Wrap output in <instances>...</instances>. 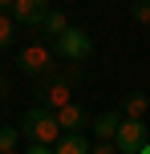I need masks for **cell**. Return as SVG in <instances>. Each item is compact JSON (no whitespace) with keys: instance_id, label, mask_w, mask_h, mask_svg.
<instances>
[{"instance_id":"52a82bcc","label":"cell","mask_w":150,"mask_h":154,"mask_svg":"<svg viewBox=\"0 0 150 154\" xmlns=\"http://www.w3.org/2000/svg\"><path fill=\"white\" fill-rule=\"evenodd\" d=\"M89 122H93V118H89L77 101H69L65 109H57V126H61V134H81Z\"/></svg>"},{"instance_id":"9c48e42d","label":"cell","mask_w":150,"mask_h":154,"mask_svg":"<svg viewBox=\"0 0 150 154\" xmlns=\"http://www.w3.org/2000/svg\"><path fill=\"white\" fill-rule=\"evenodd\" d=\"M53 150H57V154H89L93 146H89L81 134H61V142H57Z\"/></svg>"},{"instance_id":"7c38bea8","label":"cell","mask_w":150,"mask_h":154,"mask_svg":"<svg viewBox=\"0 0 150 154\" xmlns=\"http://www.w3.org/2000/svg\"><path fill=\"white\" fill-rule=\"evenodd\" d=\"M12 37H16V20H12V12H0V49L12 45Z\"/></svg>"},{"instance_id":"4fadbf2b","label":"cell","mask_w":150,"mask_h":154,"mask_svg":"<svg viewBox=\"0 0 150 154\" xmlns=\"http://www.w3.org/2000/svg\"><path fill=\"white\" fill-rule=\"evenodd\" d=\"M16 138H20V130H16V126H0V154L16 150Z\"/></svg>"},{"instance_id":"7a4b0ae2","label":"cell","mask_w":150,"mask_h":154,"mask_svg":"<svg viewBox=\"0 0 150 154\" xmlns=\"http://www.w3.org/2000/svg\"><path fill=\"white\" fill-rule=\"evenodd\" d=\"M20 134H29L32 142H41V146H57L61 142V126H57V114L45 106H32L29 114L20 118Z\"/></svg>"},{"instance_id":"9a60e30c","label":"cell","mask_w":150,"mask_h":154,"mask_svg":"<svg viewBox=\"0 0 150 154\" xmlns=\"http://www.w3.org/2000/svg\"><path fill=\"white\" fill-rule=\"evenodd\" d=\"M89 154H118V146H114V142H97Z\"/></svg>"},{"instance_id":"2e32d148","label":"cell","mask_w":150,"mask_h":154,"mask_svg":"<svg viewBox=\"0 0 150 154\" xmlns=\"http://www.w3.org/2000/svg\"><path fill=\"white\" fill-rule=\"evenodd\" d=\"M29 154H57V150H53V146H41V142H32V150H29Z\"/></svg>"},{"instance_id":"ba28073f","label":"cell","mask_w":150,"mask_h":154,"mask_svg":"<svg viewBox=\"0 0 150 154\" xmlns=\"http://www.w3.org/2000/svg\"><path fill=\"white\" fill-rule=\"evenodd\" d=\"M122 118H126V114H118V109H106L102 118H93V122H89V130L97 134V142H114V138H118Z\"/></svg>"},{"instance_id":"e0dca14e","label":"cell","mask_w":150,"mask_h":154,"mask_svg":"<svg viewBox=\"0 0 150 154\" xmlns=\"http://www.w3.org/2000/svg\"><path fill=\"white\" fill-rule=\"evenodd\" d=\"M12 4L16 0H0V12H12Z\"/></svg>"},{"instance_id":"277c9868","label":"cell","mask_w":150,"mask_h":154,"mask_svg":"<svg viewBox=\"0 0 150 154\" xmlns=\"http://www.w3.org/2000/svg\"><path fill=\"white\" fill-rule=\"evenodd\" d=\"M53 57L57 53L49 45H24L16 61H20V69L29 73V77H45V73H53Z\"/></svg>"},{"instance_id":"ac0fdd59","label":"cell","mask_w":150,"mask_h":154,"mask_svg":"<svg viewBox=\"0 0 150 154\" xmlns=\"http://www.w3.org/2000/svg\"><path fill=\"white\" fill-rule=\"evenodd\" d=\"M138 154H150V142H146V146H142V150H138Z\"/></svg>"},{"instance_id":"5b68a950","label":"cell","mask_w":150,"mask_h":154,"mask_svg":"<svg viewBox=\"0 0 150 154\" xmlns=\"http://www.w3.org/2000/svg\"><path fill=\"white\" fill-rule=\"evenodd\" d=\"M146 126H142V118H122V126H118V138H114V146H118V154H138L146 146Z\"/></svg>"},{"instance_id":"6da1fadb","label":"cell","mask_w":150,"mask_h":154,"mask_svg":"<svg viewBox=\"0 0 150 154\" xmlns=\"http://www.w3.org/2000/svg\"><path fill=\"white\" fill-rule=\"evenodd\" d=\"M81 81V65H73V69H65V73H45V77H37V106H45V109H65L69 106V89Z\"/></svg>"},{"instance_id":"3957f363","label":"cell","mask_w":150,"mask_h":154,"mask_svg":"<svg viewBox=\"0 0 150 154\" xmlns=\"http://www.w3.org/2000/svg\"><path fill=\"white\" fill-rule=\"evenodd\" d=\"M53 53H57V57H69L73 65H81L85 57H93V41H89V32H81V29H69V32H61V37H57Z\"/></svg>"},{"instance_id":"5bb4252c","label":"cell","mask_w":150,"mask_h":154,"mask_svg":"<svg viewBox=\"0 0 150 154\" xmlns=\"http://www.w3.org/2000/svg\"><path fill=\"white\" fill-rule=\"evenodd\" d=\"M130 16H134L138 24H150V0H134V4H130Z\"/></svg>"},{"instance_id":"8992f818","label":"cell","mask_w":150,"mask_h":154,"mask_svg":"<svg viewBox=\"0 0 150 154\" xmlns=\"http://www.w3.org/2000/svg\"><path fill=\"white\" fill-rule=\"evenodd\" d=\"M49 16V4L45 0H16L12 4V20L16 24H32V29H41Z\"/></svg>"},{"instance_id":"8fae6325","label":"cell","mask_w":150,"mask_h":154,"mask_svg":"<svg viewBox=\"0 0 150 154\" xmlns=\"http://www.w3.org/2000/svg\"><path fill=\"white\" fill-rule=\"evenodd\" d=\"M41 29H45V32H49V37H53V41H57V37H61V32H69V29H73V24H69V20H65V12H57V8H49V16H45V24H41Z\"/></svg>"},{"instance_id":"30bf717a","label":"cell","mask_w":150,"mask_h":154,"mask_svg":"<svg viewBox=\"0 0 150 154\" xmlns=\"http://www.w3.org/2000/svg\"><path fill=\"white\" fill-rule=\"evenodd\" d=\"M146 109H150L146 93H126V101H122V114L126 118H146Z\"/></svg>"},{"instance_id":"d6986e66","label":"cell","mask_w":150,"mask_h":154,"mask_svg":"<svg viewBox=\"0 0 150 154\" xmlns=\"http://www.w3.org/2000/svg\"><path fill=\"white\" fill-rule=\"evenodd\" d=\"M8 154H16V150H8Z\"/></svg>"}]
</instances>
